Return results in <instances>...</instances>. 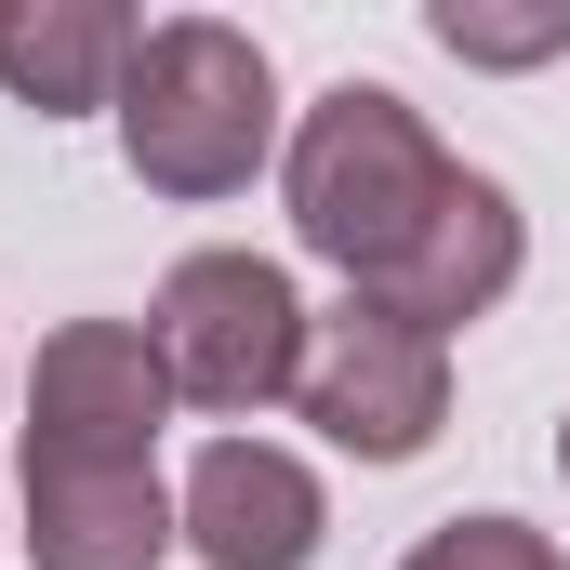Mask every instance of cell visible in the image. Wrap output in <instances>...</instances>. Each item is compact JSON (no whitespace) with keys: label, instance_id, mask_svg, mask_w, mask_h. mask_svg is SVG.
Listing matches in <instances>:
<instances>
[{"label":"cell","instance_id":"4","mask_svg":"<svg viewBox=\"0 0 570 570\" xmlns=\"http://www.w3.org/2000/svg\"><path fill=\"white\" fill-rule=\"evenodd\" d=\"M292 412L332 438L345 464H412V451L451 425V345H438L425 318L345 292V305L305 332V385H292Z\"/></svg>","mask_w":570,"mask_h":570},{"label":"cell","instance_id":"3","mask_svg":"<svg viewBox=\"0 0 570 570\" xmlns=\"http://www.w3.org/2000/svg\"><path fill=\"white\" fill-rule=\"evenodd\" d=\"M146 332H159L186 412L253 425V412H279L292 385H305V332H318V305H305L292 266H266V253H186V266L159 279V305H146Z\"/></svg>","mask_w":570,"mask_h":570},{"label":"cell","instance_id":"10","mask_svg":"<svg viewBox=\"0 0 570 570\" xmlns=\"http://www.w3.org/2000/svg\"><path fill=\"white\" fill-rule=\"evenodd\" d=\"M425 27L464 67H544V53H570V0H438Z\"/></svg>","mask_w":570,"mask_h":570},{"label":"cell","instance_id":"8","mask_svg":"<svg viewBox=\"0 0 570 570\" xmlns=\"http://www.w3.org/2000/svg\"><path fill=\"white\" fill-rule=\"evenodd\" d=\"M518 266H531V213H518V199H504L491 173H464V186H451V213L425 226V253H412V266H399L385 292H372V305L425 318L438 345H451L464 318H491V305L518 292Z\"/></svg>","mask_w":570,"mask_h":570},{"label":"cell","instance_id":"5","mask_svg":"<svg viewBox=\"0 0 570 570\" xmlns=\"http://www.w3.org/2000/svg\"><path fill=\"white\" fill-rule=\"evenodd\" d=\"M173 412L186 399L146 318H67L27 358V464H159Z\"/></svg>","mask_w":570,"mask_h":570},{"label":"cell","instance_id":"7","mask_svg":"<svg viewBox=\"0 0 570 570\" xmlns=\"http://www.w3.org/2000/svg\"><path fill=\"white\" fill-rule=\"evenodd\" d=\"M173 531V478L159 464H27V558L40 570H159Z\"/></svg>","mask_w":570,"mask_h":570},{"label":"cell","instance_id":"9","mask_svg":"<svg viewBox=\"0 0 570 570\" xmlns=\"http://www.w3.org/2000/svg\"><path fill=\"white\" fill-rule=\"evenodd\" d=\"M134 40H146V13H120V0H0V94L27 120L120 107Z\"/></svg>","mask_w":570,"mask_h":570},{"label":"cell","instance_id":"6","mask_svg":"<svg viewBox=\"0 0 570 570\" xmlns=\"http://www.w3.org/2000/svg\"><path fill=\"white\" fill-rule=\"evenodd\" d=\"M173 531L199 544L213 570H318V531H332V491H318V464L279 451V438H213L199 464H186V491H173Z\"/></svg>","mask_w":570,"mask_h":570},{"label":"cell","instance_id":"11","mask_svg":"<svg viewBox=\"0 0 570 570\" xmlns=\"http://www.w3.org/2000/svg\"><path fill=\"white\" fill-rule=\"evenodd\" d=\"M399 570H570V558L531 531V518H438Z\"/></svg>","mask_w":570,"mask_h":570},{"label":"cell","instance_id":"2","mask_svg":"<svg viewBox=\"0 0 570 570\" xmlns=\"http://www.w3.org/2000/svg\"><path fill=\"white\" fill-rule=\"evenodd\" d=\"M120 159H134L146 199H239L266 159L292 146L279 120V67H266V40L253 27H226V13H159L134 40V67H120Z\"/></svg>","mask_w":570,"mask_h":570},{"label":"cell","instance_id":"12","mask_svg":"<svg viewBox=\"0 0 570 570\" xmlns=\"http://www.w3.org/2000/svg\"><path fill=\"white\" fill-rule=\"evenodd\" d=\"M558 478H570V412H558Z\"/></svg>","mask_w":570,"mask_h":570},{"label":"cell","instance_id":"1","mask_svg":"<svg viewBox=\"0 0 570 570\" xmlns=\"http://www.w3.org/2000/svg\"><path fill=\"white\" fill-rule=\"evenodd\" d=\"M451 186H464V159L438 146V120L412 94H385V80H332L279 146V199H292V239L332 266L345 292H385L412 253H425V226L451 213Z\"/></svg>","mask_w":570,"mask_h":570}]
</instances>
